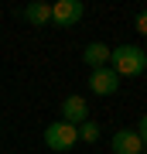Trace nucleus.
Here are the masks:
<instances>
[{"instance_id": "obj_5", "label": "nucleus", "mask_w": 147, "mask_h": 154, "mask_svg": "<svg viewBox=\"0 0 147 154\" xmlns=\"http://www.w3.org/2000/svg\"><path fill=\"white\" fill-rule=\"evenodd\" d=\"M113 154H144V140L137 137V130H116L109 137Z\"/></svg>"}, {"instance_id": "obj_1", "label": "nucleus", "mask_w": 147, "mask_h": 154, "mask_svg": "<svg viewBox=\"0 0 147 154\" xmlns=\"http://www.w3.org/2000/svg\"><path fill=\"white\" fill-rule=\"evenodd\" d=\"M109 69L120 79H133L147 69V55L137 45H116V48H109Z\"/></svg>"}, {"instance_id": "obj_11", "label": "nucleus", "mask_w": 147, "mask_h": 154, "mask_svg": "<svg viewBox=\"0 0 147 154\" xmlns=\"http://www.w3.org/2000/svg\"><path fill=\"white\" fill-rule=\"evenodd\" d=\"M137 31H140V34H147V11H140V14H137Z\"/></svg>"}, {"instance_id": "obj_2", "label": "nucleus", "mask_w": 147, "mask_h": 154, "mask_svg": "<svg viewBox=\"0 0 147 154\" xmlns=\"http://www.w3.org/2000/svg\"><path fill=\"white\" fill-rule=\"evenodd\" d=\"M75 140H79V134H75V127L65 123V120H55L44 127V147L55 151V154H65L75 147Z\"/></svg>"}, {"instance_id": "obj_9", "label": "nucleus", "mask_w": 147, "mask_h": 154, "mask_svg": "<svg viewBox=\"0 0 147 154\" xmlns=\"http://www.w3.org/2000/svg\"><path fill=\"white\" fill-rule=\"evenodd\" d=\"M75 134H79V140L96 144V140H99V123H96V120H86V123H79V127H75Z\"/></svg>"}, {"instance_id": "obj_3", "label": "nucleus", "mask_w": 147, "mask_h": 154, "mask_svg": "<svg viewBox=\"0 0 147 154\" xmlns=\"http://www.w3.org/2000/svg\"><path fill=\"white\" fill-rule=\"evenodd\" d=\"M86 14V7L79 0H55L51 4V24L55 28H75Z\"/></svg>"}, {"instance_id": "obj_10", "label": "nucleus", "mask_w": 147, "mask_h": 154, "mask_svg": "<svg viewBox=\"0 0 147 154\" xmlns=\"http://www.w3.org/2000/svg\"><path fill=\"white\" fill-rule=\"evenodd\" d=\"M137 137L144 140V147H147V113L140 116V123H137Z\"/></svg>"}, {"instance_id": "obj_6", "label": "nucleus", "mask_w": 147, "mask_h": 154, "mask_svg": "<svg viewBox=\"0 0 147 154\" xmlns=\"http://www.w3.org/2000/svg\"><path fill=\"white\" fill-rule=\"evenodd\" d=\"M62 120L72 123V127L86 123L89 120V103L82 96H65V103H62Z\"/></svg>"}, {"instance_id": "obj_4", "label": "nucleus", "mask_w": 147, "mask_h": 154, "mask_svg": "<svg viewBox=\"0 0 147 154\" xmlns=\"http://www.w3.org/2000/svg\"><path fill=\"white\" fill-rule=\"evenodd\" d=\"M116 89H120V75H116L113 69H96L93 75H89V93H96V96H113Z\"/></svg>"}, {"instance_id": "obj_7", "label": "nucleus", "mask_w": 147, "mask_h": 154, "mask_svg": "<svg viewBox=\"0 0 147 154\" xmlns=\"http://www.w3.org/2000/svg\"><path fill=\"white\" fill-rule=\"evenodd\" d=\"M82 62H86L89 69H106L109 65V45H103V41H93V45H86L82 48Z\"/></svg>"}, {"instance_id": "obj_8", "label": "nucleus", "mask_w": 147, "mask_h": 154, "mask_svg": "<svg viewBox=\"0 0 147 154\" xmlns=\"http://www.w3.org/2000/svg\"><path fill=\"white\" fill-rule=\"evenodd\" d=\"M24 21L34 24V28H44V24H51V4H44V0H38V4H27L24 7Z\"/></svg>"}, {"instance_id": "obj_12", "label": "nucleus", "mask_w": 147, "mask_h": 154, "mask_svg": "<svg viewBox=\"0 0 147 154\" xmlns=\"http://www.w3.org/2000/svg\"><path fill=\"white\" fill-rule=\"evenodd\" d=\"M144 154H147V147H144Z\"/></svg>"}]
</instances>
